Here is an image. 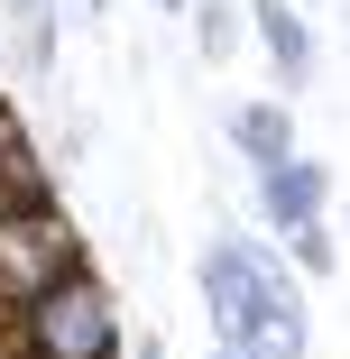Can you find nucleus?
Returning <instances> with one entry per match:
<instances>
[{"label":"nucleus","mask_w":350,"mask_h":359,"mask_svg":"<svg viewBox=\"0 0 350 359\" xmlns=\"http://www.w3.org/2000/svg\"><path fill=\"white\" fill-rule=\"evenodd\" d=\"M203 304H213L222 350H240V359H304V295L258 240L222 231L203 249Z\"/></svg>","instance_id":"1"},{"label":"nucleus","mask_w":350,"mask_h":359,"mask_svg":"<svg viewBox=\"0 0 350 359\" xmlns=\"http://www.w3.org/2000/svg\"><path fill=\"white\" fill-rule=\"evenodd\" d=\"M10 350L19 359H120V295L93 276V258L10 313Z\"/></svg>","instance_id":"2"},{"label":"nucleus","mask_w":350,"mask_h":359,"mask_svg":"<svg viewBox=\"0 0 350 359\" xmlns=\"http://www.w3.org/2000/svg\"><path fill=\"white\" fill-rule=\"evenodd\" d=\"M65 267H83V240H74L55 194H28L10 222H0V323H10L37 285H55Z\"/></svg>","instance_id":"3"},{"label":"nucleus","mask_w":350,"mask_h":359,"mask_svg":"<svg viewBox=\"0 0 350 359\" xmlns=\"http://www.w3.org/2000/svg\"><path fill=\"white\" fill-rule=\"evenodd\" d=\"M323 166H304V157H286V166H267L258 175V203H267V222L276 231H295V222H323Z\"/></svg>","instance_id":"4"},{"label":"nucleus","mask_w":350,"mask_h":359,"mask_svg":"<svg viewBox=\"0 0 350 359\" xmlns=\"http://www.w3.org/2000/svg\"><path fill=\"white\" fill-rule=\"evenodd\" d=\"M249 28L267 37V55H276V74H286V83H314V28L286 10V0H249Z\"/></svg>","instance_id":"5"},{"label":"nucleus","mask_w":350,"mask_h":359,"mask_svg":"<svg viewBox=\"0 0 350 359\" xmlns=\"http://www.w3.org/2000/svg\"><path fill=\"white\" fill-rule=\"evenodd\" d=\"M231 138H240V157H249L258 175L295 157V120H286V102H249V111L231 120Z\"/></svg>","instance_id":"6"},{"label":"nucleus","mask_w":350,"mask_h":359,"mask_svg":"<svg viewBox=\"0 0 350 359\" xmlns=\"http://www.w3.org/2000/svg\"><path fill=\"white\" fill-rule=\"evenodd\" d=\"M0 19H10L19 74H55V10H46V0H0Z\"/></svg>","instance_id":"7"},{"label":"nucleus","mask_w":350,"mask_h":359,"mask_svg":"<svg viewBox=\"0 0 350 359\" xmlns=\"http://www.w3.org/2000/svg\"><path fill=\"white\" fill-rule=\"evenodd\" d=\"M194 37H203V55H231L240 10H231V0H194Z\"/></svg>","instance_id":"8"},{"label":"nucleus","mask_w":350,"mask_h":359,"mask_svg":"<svg viewBox=\"0 0 350 359\" xmlns=\"http://www.w3.org/2000/svg\"><path fill=\"white\" fill-rule=\"evenodd\" d=\"M286 240H295V267H304V276H332V258H341V249H332V231H323V222H295Z\"/></svg>","instance_id":"9"},{"label":"nucleus","mask_w":350,"mask_h":359,"mask_svg":"<svg viewBox=\"0 0 350 359\" xmlns=\"http://www.w3.org/2000/svg\"><path fill=\"white\" fill-rule=\"evenodd\" d=\"M28 166H37V157H28V120L0 102V175H28Z\"/></svg>","instance_id":"10"},{"label":"nucleus","mask_w":350,"mask_h":359,"mask_svg":"<svg viewBox=\"0 0 350 359\" xmlns=\"http://www.w3.org/2000/svg\"><path fill=\"white\" fill-rule=\"evenodd\" d=\"M74 10H111V0H74Z\"/></svg>","instance_id":"11"},{"label":"nucleus","mask_w":350,"mask_h":359,"mask_svg":"<svg viewBox=\"0 0 350 359\" xmlns=\"http://www.w3.org/2000/svg\"><path fill=\"white\" fill-rule=\"evenodd\" d=\"M0 359H19V350H10V332H0Z\"/></svg>","instance_id":"12"},{"label":"nucleus","mask_w":350,"mask_h":359,"mask_svg":"<svg viewBox=\"0 0 350 359\" xmlns=\"http://www.w3.org/2000/svg\"><path fill=\"white\" fill-rule=\"evenodd\" d=\"M157 10H184V0H157Z\"/></svg>","instance_id":"13"},{"label":"nucleus","mask_w":350,"mask_h":359,"mask_svg":"<svg viewBox=\"0 0 350 359\" xmlns=\"http://www.w3.org/2000/svg\"><path fill=\"white\" fill-rule=\"evenodd\" d=\"M213 359H240V350H213Z\"/></svg>","instance_id":"14"}]
</instances>
